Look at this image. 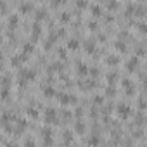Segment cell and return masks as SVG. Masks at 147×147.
<instances>
[{
	"mask_svg": "<svg viewBox=\"0 0 147 147\" xmlns=\"http://www.w3.org/2000/svg\"><path fill=\"white\" fill-rule=\"evenodd\" d=\"M62 104H67V102H75V99H73V95H67V94H64V95H61V99H59Z\"/></svg>",
	"mask_w": 147,
	"mask_h": 147,
	"instance_id": "obj_1",
	"label": "cell"
},
{
	"mask_svg": "<svg viewBox=\"0 0 147 147\" xmlns=\"http://www.w3.org/2000/svg\"><path fill=\"white\" fill-rule=\"evenodd\" d=\"M42 135L45 137V144L49 145V144H50V130H49V128H43V130H42Z\"/></svg>",
	"mask_w": 147,
	"mask_h": 147,
	"instance_id": "obj_2",
	"label": "cell"
},
{
	"mask_svg": "<svg viewBox=\"0 0 147 147\" xmlns=\"http://www.w3.org/2000/svg\"><path fill=\"white\" fill-rule=\"evenodd\" d=\"M128 111H130V109H128V106H123V104L119 106V114H121V116H126V114H128Z\"/></svg>",
	"mask_w": 147,
	"mask_h": 147,
	"instance_id": "obj_3",
	"label": "cell"
},
{
	"mask_svg": "<svg viewBox=\"0 0 147 147\" xmlns=\"http://www.w3.org/2000/svg\"><path fill=\"white\" fill-rule=\"evenodd\" d=\"M30 9H31V4H26V2L21 4V11H23V12H26V11H30Z\"/></svg>",
	"mask_w": 147,
	"mask_h": 147,
	"instance_id": "obj_4",
	"label": "cell"
},
{
	"mask_svg": "<svg viewBox=\"0 0 147 147\" xmlns=\"http://www.w3.org/2000/svg\"><path fill=\"white\" fill-rule=\"evenodd\" d=\"M135 64H137V59L133 57V59H131V61L128 62V67H130V71H133V67H135Z\"/></svg>",
	"mask_w": 147,
	"mask_h": 147,
	"instance_id": "obj_5",
	"label": "cell"
},
{
	"mask_svg": "<svg viewBox=\"0 0 147 147\" xmlns=\"http://www.w3.org/2000/svg\"><path fill=\"white\" fill-rule=\"evenodd\" d=\"M67 45H69L71 49H76V47H78V43H76V40H71V43H67Z\"/></svg>",
	"mask_w": 147,
	"mask_h": 147,
	"instance_id": "obj_6",
	"label": "cell"
},
{
	"mask_svg": "<svg viewBox=\"0 0 147 147\" xmlns=\"http://www.w3.org/2000/svg\"><path fill=\"white\" fill-rule=\"evenodd\" d=\"M140 30H142L144 33H147V24H144V23H142V24H140Z\"/></svg>",
	"mask_w": 147,
	"mask_h": 147,
	"instance_id": "obj_7",
	"label": "cell"
},
{
	"mask_svg": "<svg viewBox=\"0 0 147 147\" xmlns=\"http://www.w3.org/2000/svg\"><path fill=\"white\" fill-rule=\"evenodd\" d=\"M26 147H35V144H33V142L30 140V142H26Z\"/></svg>",
	"mask_w": 147,
	"mask_h": 147,
	"instance_id": "obj_8",
	"label": "cell"
}]
</instances>
